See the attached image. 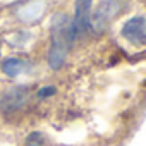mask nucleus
I'll return each mask as SVG.
<instances>
[{"label": "nucleus", "instance_id": "nucleus-1", "mask_svg": "<svg viewBox=\"0 0 146 146\" xmlns=\"http://www.w3.org/2000/svg\"><path fill=\"white\" fill-rule=\"evenodd\" d=\"M74 40L76 36L70 28V19L65 14H57L52 19V48H50V57H48L52 69H58L64 64L67 52L72 46Z\"/></svg>", "mask_w": 146, "mask_h": 146}, {"label": "nucleus", "instance_id": "nucleus-2", "mask_svg": "<svg viewBox=\"0 0 146 146\" xmlns=\"http://www.w3.org/2000/svg\"><path fill=\"white\" fill-rule=\"evenodd\" d=\"M122 36L132 45L146 43V16H134L122 26Z\"/></svg>", "mask_w": 146, "mask_h": 146}, {"label": "nucleus", "instance_id": "nucleus-3", "mask_svg": "<svg viewBox=\"0 0 146 146\" xmlns=\"http://www.w3.org/2000/svg\"><path fill=\"white\" fill-rule=\"evenodd\" d=\"M120 11V2L119 0H100V4L91 16V24L96 29H103Z\"/></svg>", "mask_w": 146, "mask_h": 146}, {"label": "nucleus", "instance_id": "nucleus-4", "mask_svg": "<svg viewBox=\"0 0 146 146\" xmlns=\"http://www.w3.org/2000/svg\"><path fill=\"white\" fill-rule=\"evenodd\" d=\"M91 4L93 0H76V14L70 21V28H72V33L78 38L79 35H83L88 28H90V23H91Z\"/></svg>", "mask_w": 146, "mask_h": 146}, {"label": "nucleus", "instance_id": "nucleus-5", "mask_svg": "<svg viewBox=\"0 0 146 146\" xmlns=\"http://www.w3.org/2000/svg\"><path fill=\"white\" fill-rule=\"evenodd\" d=\"M26 96H28V90L26 88H23V86L11 88V90H7V91H4L2 95H0V108H4L5 112L17 110L26 102Z\"/></svg>", "mask_w": 146, "mask_h": 146}, {"label": "nucleus", "instance_id": "nucleus-6", "mask_svg": "<svg viewBox=\"0 0 146 146\" xmlns=\"http://www.w3.org/2000/svg\"><path fill=\"white\" fill-rule=\"evenodd\" d=\"M26 67H28V64H26V62H23L21 58H16V57L7 58V60H4V64H2V70H4V74H5V76H9V78H16V76H19Z\"/></svg>", "mask_w": 146, "mask_h": 146}, {"label": "nucleus", "instance_id": "nucleus-7", "mask_svg": "<svg viewBox=\"0 0 146 146\" xmlns=\"http://www.w3.org/2000/svg\"><path fill=\"white\" fill-rule=\"evenodd\" d=\"M26 146H43V136L40 132H33L26 139Z\"/></svg>", "mask_w": 146, "mask_h": 146}, {"label": "nucleus", "instance_id": "nucleus-8", "mask_svg": "<svg viewBox=\"0 0 146 146\" xmlns=\"http://www.w3.org/2000/svg\"><path fill=\"white\" fill-rule=\"evenodd\" d=\"M55 93H57L55 86H43V88L38 91V96H40V98H48V96H53Z\"/></svg>", "mask_w": 146, "mask_h": 146}]
</instances>
